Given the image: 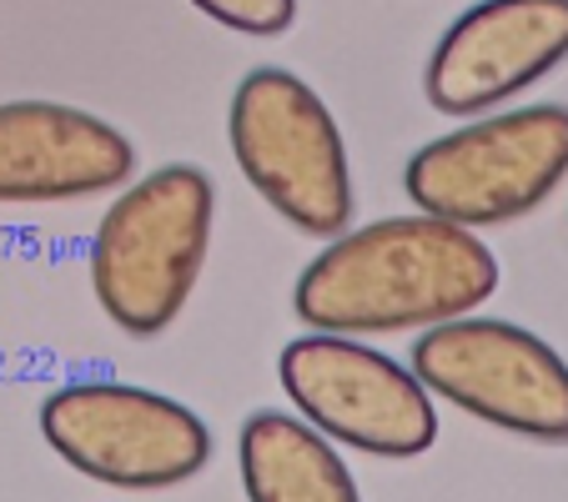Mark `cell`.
I'll list each match as a JSON object with an SVG mask.
<instances>
[{"label": "cell", "instance_id": "6da1fadb", "mask_svg": "<svg viewBox=\"0 0 568 502\" xmlns=\"http://www.w3.org/2000/svg\"><path fill=\"white\" fill-rule=\"evenodd\" d=\"M498 291V257L443 216H387L322 246L302 267L292 311L312 331H408L468 317Z\"/></svg>", "mask_w": 568, "mask_h": 502}, {"label": "cell", "instance_id": "7a4b0ae2", "mask_svg": "<svg viewBox=\"0 0 568 502\" xmlns=\"http://www.w3.org/2000/svg\"><path fill=\"white\" fill-rule=\"evenodd\" d=\"M216 192L192 161H172L126 186L91 236V287L121 331L156 337L182 317L212 246Z\"/></svg>", "mask_w": 568, "mask_h": 502}, {"label": "cell", "instance_id": "3957f363", "mask_svg": "<svg viewBox=\"0 0 568 502\" xmlns=\"http://www.w3.org/2000/svg\"><path fill=\"white\" fill-rule=\"evenodd\" d=\"M232 156L252 192L302 236L333 242L353 226V172L333 111L287 65H257L236 81L226 111Z\"/></svg>", "mask_w": 568, "mask_h": 502}, {"label": "cell", "instance_id": "277c9868", "mask_svg": "<svg viewBox=\"0 0 568 502\" xmlns=\"http://www.w3.org/2000/svg\"><path fill=\"white\" fill-rule=\"evenodd\" d=\"M568 176V106L483 116L408 156V202L453 226H504L528 216Z\"/></svg>", "mask_w": 568, "mask_h": 502}, {"label": "cell", "instance_id": "5b68a950", "mask_svg": "<svg viewBox=\"0 0 568 502\" xmlns=\"http://www.w3.org/2000/svg\"><path fill=\"white\" fill-rule=\"evenodd\" d=\"M41 432L75 472L126 492L176 488L212 462V432L192 407L111 377L55 387Z\"/></svg>", "mask_w": 568, "mask_h": 502}, {"label": "cell", "instance_id": "8992f818", "mask_svg": "<svg viewBox=\"0 0 568 502\" xmlns=\"http://www.w3.org/2000/svg\"><path fill=\"white\" fill-rule=\"evenodd\" d=\"M277 377L327 442H347L367 458H423L438 442V407L418 372L357 337L307 331L282 347Z\"/></svg>", "mask_w": 568, "mask_h": 502}, {"label": "cell", "instance_id": "52a82bcc", "mask_svg": "<svg viewBox=\"0 0 568 502\" xmlns=\"http://www.w3.org/2000/svg\"><path fill=\"white\" fill-rule=\"evenodd\" d=\"M413 372L433 397L528 442H568V362L528 327L453 317L413 342Z\"/></svg>", "mask_w": 568, "mask_h": 502}, {"label": "cell", "instance_id": "ba28073f", "mask_svg": "<svg viewBox=\"0 0 568 502\" xmlns=\"http://www.w3.org/2000/svg\"><path fill=\"white\" fill-rule=\"evenodd\" d=\"M564 61L568 0H478L438 35L423 91L443 116H483Z\"/></svg>", "mask_w": 568, "mask_h": 502}, {"label": "cell", "instance_id": "9c48e42d", "mask_svg": "<svg viewBox=\"0 0 568 502\" xmlns=\"http://www.w3.org/2000/svg\"><path fill=\"white\" fill-rule=\"evenodd\" d=\"M136 172V146L111 121L61 101L0 106V202H81L121 192Z\"/></svg>", "mask_w": 568, "mask_h": 502}, {"label": "cell", "instance_id": "30bf717a", "mask_svg": "<svg viewBox=\"0 0 568 502\" xmlns=\"http://www.w3.org/2000/svg\"><path fill=\"white\" fill-rule=\"evenodd\" d=\"M236 458L247 502H363L333 442L287 412H252L236 432Z\"/></svg>", "mask_w": 568, "mask_h": 502}, {"label": "cell", "instance_id": "8fae6325", "mask_svg": "<svg viewBox=\"0 0 568 502\" xmlns=\"http://www.w3.org/2000/svg\"><path fill=\"white\" fill-rule=\"evenodd\" d=\"M202 16H212L216 25L236 35H287L292 21H297V0H192Z\"/></svg>", "mask_w": 568, "mask_h": 502}]
</instances>
